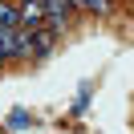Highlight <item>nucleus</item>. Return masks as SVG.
I'll use <instances>...</instances> for the list:
<instances>
[{
    "label": "nucleus",
    "instance_id": "f257e3e1",
    "mask_svg": "<svg viewBox=\"0 0 134 134\" xmlns=\"http://www.w3.org/2000/svg\"><path fill=\"white\" fill-rule=\"evenodd\" d=\"M20 29H41L45 25V4L41 0H20Z\"/></svg>",
    "mask_w": 134,
    "mask_h": 134
},
{
    "label": "nucleus",
    "instance_id": "f03ea898",
    "mask_svg": "<svg viewBox=\"0 0 134 134\" xmlns=\"http://www.w3.org/2000/svg\"><path fill=\"white\" fill-rule=\"evenodd\" d=\"M0 25H20V8H16V4L0 0Z\"/></svg>",
    "mask_w": 134,
    "mask_h": 134
},
{
    "label": "nucleus",
    "instance_id": "7ed1b4c3",
    "mask_svg": "<svg viewBox=\"0 0 134 134\" xmlns=\"http://www.w3.org/2000/svg\"><path fill=\"white\" fill-rule=\"evenodd\" d=\"M69 4H73V8H85V12H110V0H69Z\"/></svg>",
    "mask_w": 134,
    "mask_h": 134
},
{
    "label": "nucleus",
    "instance_id": "20e7f679",
    "mask_svg": "<svg viewBox=\"0 0 134 134\" xmlns=\"http://www.w3.org/2000/svg\"><path fill=\"white\" fill-rule=\"evenodd\" d=\"M4 61H8V57H4V53H0V65H4Z\"/></svg>",
    "mask_w": 134,
    "mask_h": 134
}]
</instances>
